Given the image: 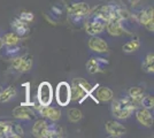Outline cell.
Listing matches in <instances>:
<instances>
[{"label": "cell", "instance_id": "17", "mask_svg": "<svg viewBox=\"0 0 154 138\" xmlns=\"http://www.w3.org/2000/svg\"><path fill=\"white\" fill-rule=\"evenodd\" d=\"M94 100L96 101H103V103H106V101H109L112 100L113 97H114V93L113 91L107 87V86H100L96 90V94H94Z\"/></svg>", "mask_w": 154, "mask_h": 138}, {"label": "cell", "instance_id": "25", "mask_svg": "<svg viewBox=\"0 0 154 138\" xmlns=\"http://www.w3.org/2000/svg\"><path fill=\"white\" fill-rule=\"evenodd\" d=\"M143 69L146 72H149V74H153L154 72V54L153 53H148L145 58V61L144 63L141 65Z\"/></svg>", "mask_w": 154, "mask_h": 138}, {"label": "cell", "instance_id": "8", "mask_svg": "<svg viewBox=\"0 0 154 138\" xmlns=\"http://www.w3.org/2000/svg\"><path fill=\"white\" fill-rule=\"evenodd\" d=\"M105 26H106L105 21L93 17V16H90V20L85 21V23H84L85 31L90 36H97V35L101 33L105 30Z\"/></svg>", "mask_w": 154, "mask_h": 138}, {"label": "cell", "instance_id": "28", "mask_svg": "<svg viewBox=\"0 0 154 138\" xmlns=\"http://www.w3.org/2000/svg\"><path fill=\"white\" fill-rule=\"evenodd\" d=\"M20 20L24 21L26 23H30V22H32L33 21V19H35V15L31 13V12H26V11H23V12H21V14H20L19 16Z\"/></svg>", "mask_w": 154, "mask_h": 138}, {"label": "cell", "instance_id": "23", "mask_svg": "<svg viewBox=\"0 0 154 138\" xmlns=\"http://www.w3.org/2000/svg\"><path fill=\"white\" fill-rule=\"evenodd\" d=\"M139 47H140V41H139V38L136 36V37H134L130 41H128L127 44H124V45L122 46V50H123V52H125V53H134V52H136Z\"/></svg>", "mask_w": 154, "mask_h": 138}, {"label": "cell", "instance_id": "10", "mask_svg": "<svg viewBox=\"0 0 154 138\" xmlns=\"http://www.w3.org/2000/svg\"><path fill=\"white\" fill-rule=\"evenodd\" d=\"M108 61L103 58H91L86 62V69L90 74H97V72H103L105 68L108 66Z\"/></svg>", "mask_w": 154, "mask_h": 138}, {"label": "cell", "instance_id": "5", "mask_svg": "<svg viewBox=\"0 0 154 138\" xmlns=\"http://www.w3.org/2000/svg\"><path fill=\"white\" fill-rule=\"evenodd\" d=\"M136 20L138 23H140L147 29L148 31H154V9L153 7L146 8L144 11H140L135 15Z\"/></svg>", "mask_w": 154, "mask_h": 138}, {"label": "cell", "instance_id": "6", "mask_svg": "<svg viewBox=\"0 0 154 138\" xmlns=\"http://www.w3.org/2000/svg\"><path fill=\"white\" fill-rule=\"evenodd\" d=\"M33 65V59L30 54H24L21 57L12 58V66L19 72H28L31 70Z\"/></svg>", "mask_w": 154, "mask_h": 138}, {"label": "cell", "instance_id": "9", "mask_svg": "<svg viewBox=\"0 0 154 138\" xmlns=\"http://www.w3.org/2000/svg\"><path fill=\"white\" fill-rule=\"evenodd\" d=\"M36 108H37V111H38L42 116L48 118V120H51L53 122H57V121H59L61 118V111L59 108H57V107H52L50 105H39L36 106Z\"/></svg>", "mask_w": 154, "mask_h": 138}, {"label": "cell", "instance_id": "20", "mask_svg": "<svg viewBox=\"0 0 154 138\" xmlns=\"http://www.w3.org/2000/svg\"><path fill=\"white\" fill-rule=\"evenodd\" d=\"M24 136V131L22 129V127L17 123L9 122V128L7 130L6 137L7 138H20Z\"/></svg>", "mask_w": 154, "mask_h": 138}, {"label": "cell", "instance_id": "29", "mask_svg": "<svg viewBox=\"0 0 154 138\" xmlns=\"http://www.w3.org/2000/svg\"><path fill=\"white\" fill-rule=\"evenodd\" d=\"M20 50H21V47L19 46V44H17V45L7 46L6 55H7V57H9V58H13L14 55H16V54L20 52Z\"/></svg>", "mask_w": 154, "mask_h": 138}, {"label": "cell", "instance_id": "30", "mask_svg": "<svg viewBox=\"0 0 154 138\" xmlns=\"http://www.w3.org/2000/svg\"><path fill=\"white\" fill-rule=\"evenodd\" d=\"M8 128H9V122L0 121V137H6Z\"/></svg>", "mask_w": 154, "mask_h": 138}, {"label": "cell", "instance_id": "12", "mask_svg": "<svg viewBox=\"0 0 154 138\" xmlns=\"http://www.w3.org/2000/svg\"><path fill=\"white\" fill-rule=\"evenodd\" d=\"M105 128L110 137H122L127 133V128L117 121H108L105 125Z\"/></svg>", "mask_w": 154, "mask_h": 138}, {"label": "cell", "instance_id": "19", "mask_svg": "<svg viewBox=\"0 0 154 138\" xmlns=\"http://www.w3.org/2000/svg\"><path fill=\"white\" fill-rule=\"evenodd\" d=\"M47 125H48V123L46 122L45 120H42V118L37 120V121L35 122L33 127H32V135H33L35 137L45 138Z\"/></svg>", "mask_w": 154, "mask_h": 138}, {"label": "cell", "instance_id": "3", "mask_svg": "<svg viewBox=\"0 0 154 138\" xmlns=\"http://www.w3.org/2000/svg\"><path fill=\"white\" fill-rule=\"evenodd\" d=\"M91 13V7L88 2H74L68 7V14L75 21L84 19Z\"/></svg>", "mask_w": 154, "mask_h": 138}, {"label": "cell", "instance_id": "27", "mask_svg": "<svg viewBox=\"0 0 154 138\" xmlns=\"http://www.w3.org/2000/svg\"><path fill=\"white\" fill-rule=\"evenodd\" d=\"M140 105L144 107V108H147V109H153L154 107V98L152 97V96H149V94H147V96H145L144 94V97L141 98L140 100Z\"/></svg>", "mask_w": 154, "mask_h": 138}, {"label": "cell", "instance_id": "21", "mask_svg": "<svg viewBox=\"0 0 154 138\" xmlns=\"http://www.w3.org/2000/svg\"><path fill=\"white\" fill-rule=\"evenodd\" d=\"M128 94H129L128 97L135 103L136 105L137 106L140 105V100L144 97V91H143L141 87H139V86H132V87H130Z\"/></svg>", "mask_w": 154, "mask_h": 138}, {"label": "cell", "instance_id": "7", "mask_svg": "<svg viewBox=\"0 0 154 138\" xmlns=\"http://www.w3.org/2000/svg\"><path fill=\"white\" fill-rule=\"evenodd\" d=\"M57 101L60 106H67L71 101L70 98V84L67 82H60L55 90Z\"/></svg>", "mask_w": 154, "mask_h": 138}, {"label": "cell", "instance_id": "32", "mask_svg": "<svg viewBox=\"0 0 154 138\" xmlns=\"http://www.w3.org/2000/svg\"><path fill=\"white\" fill-rule=\"evenodd\" d=\"M2 47H4V43H2V38L0 37V50H1Z\"/></svg>", "mask_w": 154, "mask_h": 138}, {"label": "cell", "instance_id": "13", "mask_svg": "<svg viewBox=\"0 0 154 138\" xmlns=\"http://www.w3.org/2000/svg\"><path fill=\"white\" fill-rule=\"evenodd\" d=\"M89 47L91 51L97 53H107L108 52V44L100 37L91 36L89 39Z\"/></svg>", "mask_w": 154, "mask_h": 138}, {"label": "cell", "instance_id": "31", "mask_svg": "<svg viewBox=\"0 0 154 138\" xmlns=\"http://www.w3.org/2000/svg\"><path fill=\"white\" fill-rule=\"evenodd\" d=\"M139 1H140V0H130V2H131V4H134V5H136V4H138Z\"/></svg>", "mask_w": 154, "mask_h": 138}, {"label": "cell", "instance_id": "24", "mask_svg": "<svg viewBox=\"0 0 154 138\" xmlns=\"http://www.w3.org/2000/svg\"><path fill=\"white\" fill-rule=\"evenodd\" d=\"M21 41V37L17 36L15 32H8L2 37V43L6 46H12V45H17Z\"/></svg>", "mask_w": 154, "mask_h": 138}, {"label": "cell", "instance_id": "11", "mask_svg": "<svg viewBox=\"0 0 154 138\" xmlns=\"http://www.w3.org/2000/svg\"><path fill=\"white\" fill-rule=\"evenodd\" d=\"M105 29L107 30V32L110 36H115V37L122 36V35L127 32V30L124 29V26L122 24V21L117 20V19H109L106 22Z\"/></svg>", "mask_w": 154, "mask_h": 138}, {"label": "cell", "instance_id": "16", "mask_svg": "<svg viewBox=\"0 0 154 138\" xmlns=\"http://www.w3.org/2000/svg\"><path fill=\"white\" fill-rule=\"evenodd\" d=\"M12 29H13V32H15L20 37H26L30 32V28L28 26V23H26L24 21L17 19H14L12 21Z\"/></svg>", "mask_w": 154, "mask_h": 138}, {"label": "cell", "instance_id": "14", "mask_svg": "<svg viewBox=\"0 0 154 138\" xmlns=\"http://www.w3.org/2000/svg\"><path fill=\"white\" fill-rule=\"evenodd\" d=\"M136 118L138 120V122L144 127H152L153 125V115L151 114L149 109L147 108H139L136 112Z\"/></svg>", "mask_w": 154, "mask_h": 138}, {"label": "cell", "instance_id": "33", "mask_svg": "<svg viewBox=\"0 0 154 138\" xmlns=\"http://www.w3.org/2000/svg\"><path fill=\"white\" fill-rule=\"evenodd\" d=\"M1 91H2V87H1V86H0V93H1Z\"/></svg>", "mask_w": 154, "mask_h": 138}, {"label": "cell", "instance_id": "15", "mask_svg": "<svg viewBox=\"0 0 154 138\" xmlns=\"http://www.w3.org/2000/svg\"><path fill=\"white\" fill-rule=\"evenodd\" d=\"M13 116L17 120H32L35 118V113L30 107L21 105L13 109Z\"/></svg>", "mask_w": 154, "mask_h": 138}, {"label": "cell", "instance_id": "22", "mask_svg": "<svg viewBox=\"0 0 154 138\" xmlns=\"http://www.w3.org/2000/svg\"><path fill=\"white\" fill-rule=\"evenodd\" d=\"M17 94V91L14 86H8L6 89H2L0 93V103H8L14 99Z\"/></svg>", "mask_w": 154, "mask_h": 138}, {"label": "cell", "instance_id": "1", "mask_svg": "<svg viewBox=\"0 0 154 138\" xmlns=\"http://www.w3.org/2000/svg\"><path fill=\"white\" fill-rule=\"evenodd\" d=\"M137 108V105L129 98V97H121V98L114 99L112 103V114L119 120H127Z\"/></svg>", "mask_w": 154, "mask_h": 138}, {"label": "cell", "instance_id": "18", "mask_svg": "<svg viewBox=\"0 0 154 138\" xmlns=\"http://www.w3.org/2000/svg\"><path fill=\"white\" fill-rule=\"evenodd\" d=\"M64 136V129L58 123H52L47 125L45 138H59Z\"/></svg>", "mask_w": 154, "mask_h": 138}, {"label": "cell", "instance_id": "2", "mask_svg": "<svg viewBox=\"0 0 154 138\" xmlns=\"http://www.w3.org/2000/svg\"><path fill=\"white\" fill-rule=\"evenodd\" d=\"M94 87L84 78L77 77L74 78L70 84V98L71 100L82 103L88 97H91Z\"/></svg>", "mask_w": 154, "mask_h": 138}, {"label": "cell", "instance_id": "4", "mask_svg": "<svg viewBox=\"0 0 154 138\" xmlns=\"http://www.w3.org/2000/svg\"><path fill=\"white\" fill-rule=\"evenodd\" d=\"M37 98H38L39 105H51L52 100H53V87L50 82H42L39 84Z\"/></svg>", "mask_w": 154, "mask_h": 138}, {"label": "cell", "instance_id": "26", "mask_svg": "<svg viewBox=\"0 0 154 138\" xmlns=\"http://www.w3.org/2000/svg\"><path fill=\"white\" fill-rule=\"evenodd\" d=\"M82 118H83V114L78 108H70L68 111V118L72 123H76L78 121H81Z\"/></svg>", "mask_w": 154, "mask_h": 138}]
</instances>
